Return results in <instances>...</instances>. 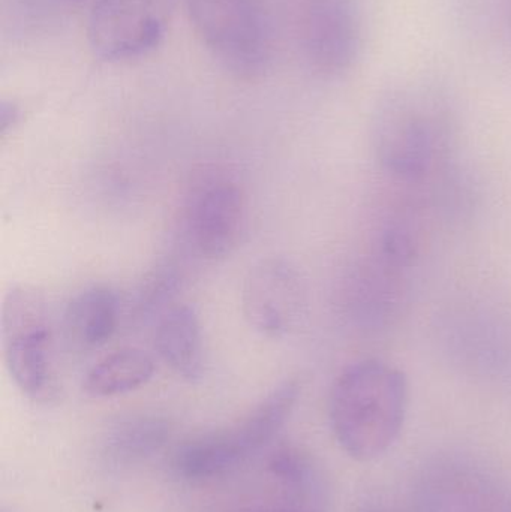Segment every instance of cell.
<instances>
[{
  "label": "cell",
  "mask_w": 511,
  "mask_h": 512,
  "mask_svg": "<svg viewBox=\"0 0 511 512\" xmlns=\"http://www.w3.org/2000/svg\"><path fill=\"white\" fill-rule=\"evenodd\" d=\"M456 125L446 84L437 78L396 84L381 93L372 110V150L390 179L420 185L446 161Z\"/></svg>",
  "instance_id": "cell-1"
},
{
  "label": "cell",
  "mask_w": 511,
  "mask_h": 512,
  "mask_svg": "<svg viewBox=\"0 0 511 512\" xmlns=\"http://www.w3.org/2000/svg\"><path fill=\"white\" fill-rule=\"evenodd\" d=\"M407 408L404 372L386 361L363 360L336 378L330 391V426L348 456L369 462L395 444Z\"/></svg>",
  "instance_id": "cell-2"
},
{
  "label": "cell",
  "mask_w": 511,
  "mask_h": 512,
  "mask_svg": "<svg viewBox=\"0 0 511 512\" xmlns=\"http://www.w3.org/2000/svg\"><path fill=\"white\" fill-rule=\"evenodd\" d=\"M299 393L297 382H284L233 426L185 442L174 454V472L183 480L203 481L236 468L278 435Z\"/></svg>",
  "instance_id": "cell-3"
},
{
  "label": "cell",
  "mask_w": 511,
  "mask_h": 512,
  "mask_svg": "<svg viewBox=\"0 0 511 512\" xmlns=\"http://www.w3.org/2000/svg\"><path fill=\"white\" fill-rule=\"evenodd\" d=\"M6 369L21 393L51 402L59 393L53 363V330L44 298L35 289L12 288L2 306Z\"/></svg>",
  "instance_id": "cell-4"
},
{
  "label": "cell",
  "mask_w": 511,
  "mask_h": 512,
  "mask_svg": "<svg viewBox=\"0 0 511 512\" xmlns=\"http://www.w3.org/2000/svg\"><path fill=\"white\" fill-rule=\"evenodd\" d=\"M204 47L231 74L255 78L270 60L269 24L258 0H182Z\"/></svg>",
  "instance_id": "cell-5"
},
{
  "label": "cell",
  "mask_w": 511,
  "mask_h": 512,
  "mask_svg": "<svg viewBox=\"0 0 511 512\" xmlns=\"http://www.w3.org/2000/svg\"><path fill=\"white\" fill-rule=\"evenodd\" d=\"M246 201L239 182L219 170L198 174L183 206V227L191 248L216 261L239 245L245 228Z\"/></svg>",
  "instance_id": "cell-6"
},
{
  "label": "cell",
  "mask_w": 511,
  "mask_h": 512,
  "mask_svg": "<svg viewBox=\"0 0 511 512\" xmlns=\"http://www.w3.org/2000/svg\"><path fill=\"white\" fill-rule=\"evenodd\" d=\"M168 0H93L87 39L105 62L137 59L155 50L168 26Z\"/></svg>",
  "instance_id": "cell-7"
},
{
  "label": "cell",
  "mask_w": 511,
  "mask_h": 512,
  "mask_svg": "<svg viewBox=\"0 0 511 512\" xmlns=\"http://www.w3.org/2000/svg\"><path fill=\"white\" fill-rule=\"evenodd\" d=\"M300 32L315 72L329 78L347 74L362 51L360 0H303Z\"/></svg>",
  "instance_id": "cell-8"
},
{
  "label": "cell",
  "mask_w": 511,
  "mask_h": 512,
  "mask_svg": "<svg viewBox=\"0 0 511 512\" xmlns=\"http://www.w3.org/2000/svg\"><path fill=\"white\" fill-rule=\"evenodd\" d=\"M306 309V289L299 271L287 259L266 258L246 274L242 310L261 336L281 339L296 330Z\"/></svg>",
  "instance_id": "cell-9"
},
{
  "label": "cell",
  "mask_w": 511,
  "mask_h": 512,
  "mask_svg": "<svg viewBox=\"0 0 511 512\" xmlns=\"http://www.w3.org/2000/svg\"><path fill=\"white\" fill-rule=\"evenodd\" d=\"M410 271L372 248L348 277L345 303L351 321L372 331L392 325L407 300Z\"/></svg>",
  "instance_id": "cell-10"
},
{
  "label": "cell",
  "mask_w": 511,
  "mask_h": 512,
  "mask_svg": "<svg viewBox=\"0 0 511 512\" xmlns=\"http://www.w3.org/2000/svg\"><path fill=\"white\" fill-rule=\"evenodd\" d=\"M155 348L161 360L180 378L188 382L203 378V337L197 313L191 307H170L159 318Z\"/></svg>",
  "instance_id": "cell-11"
},
{
  "label": "cell",
  "mask_w": 511,
  "mask_h": 512,
  "mask_svg": "<svg viewBox=\"0 0 511 512\" xmlns=\"http://www.w3.org/2000/svg\"><path fill=\"white\" fill-rule=\"evenodd\" d=\"M120 319L119 297L107 286H92L75 295L63 315L66 337L75 348L98 349L110 342Z\"/></svg>",
  "instance_id": "cell-12"
},
{
  "label": "cell",
  "mask_w": 511,
  "mask_h": 512,
  "mask_svg": "<svg viewBox=\"0 0 511 512\" xmlns=\"http://www.w3.org/2000/svg\"><path fill=\"white\" fill-rule=\"evenodd\" d=\"M155 375V361L147 352L123 348L102 358L87 372L83 390L90 397L120 396L146 385Z\"/></svg>",
  "instance_id": "cell-13"
},
{
  "label": "cell",
  "mask_w": 511,
  "mask_h": 512,
  "mask_svg": "<svg viewBox=\"0 0 511 512\" xmlns=\"http://www.w3.org/2000/svg\"><path fill=\"white\" fill-rule=\"evenodd\" d=\"M170 438V424L159 417H135L122 421L108 435V456L120 463L152 456Z\"/></svg>",
  "instance_id": "cell-14"
},
{
  "label": "cell",
  "mask_w": 511,
  "mask_h": 512,
  "mask_svg": "<svg viewBox=\"0 0 511 512\" xmlns=\"http://www.w3.org/2000/svg\"><path fill=\"white\" fill-rule=\"evenodd\" d=\"M179 283V273L173 265H158L155 270L147 274L138 289L134 306H132L135 315L138 318H149L155 313L164 315L168 310L165 307L173 300Z\"/></svg>",
  "instance_id": "cell-15"
},
{
  "label": "cell",
  "mask_w": 511,
  "mask_h": 512,
  "mask_svg": "<svg viewBox=\"0 0 511 512\" xmlns=\"http://www.w3.org/2000/svg\"><path fill=\"white\" fill-rule=\"evenodd\" d=\"M270 471L300 498H317L318 483L312 463L294 448H282L270 460Z\"/></svg>",
  "instance_id": "cell-16"
},
{
  "label": "cell",
  "mask_w": 511,
  "mask_h": 512,
  "mask_svg": "<svg viewBox=\"0 0 511 512\" xmlns=\"http://www.w3.org/2000/svg\"><path fill=\"white\" fill-rule=\"evenodd\" d=\"M21 111L17 104L12 101H2L0 104V134L5 137L18 122H20Z\"/></svg>",
  "instance_id": "cell-17"
},
{
  "label": "cell",
  "mask_w": 511,
  "mask_h": 512,
  "mask_svg": "<svg viewBox=\"0 0 511 512\" xmlns=\"http://www.w3.org/2000/svg\"><path fill=\"white\" fill-rule=\"evenodd\" d=\"M506 14H507V24H509V29L511 33V0H506Z\"/></svg>",
  "instance_id": "cell-18"
},
{
  "label": "cell",
  "mask_w": 511,
  "mask_h": 512,
  "mask_svg": "<svg viewBox=\"0 0 511 512\" xmlns=\"http://www.w3.org/2000/svg\"><path fill=\"white\" fill-rule=\"evenodd\" d=\"M368 512H381V511H368Z\"/></svg>",
  "instance_id": "cell-19"
}]
</instances>
